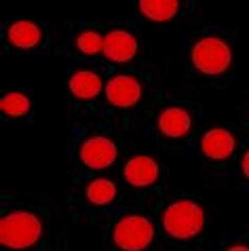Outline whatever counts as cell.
Masks as SVG:
<instances>
[{"mask_svg":"<svg viewBox=\"0 0 249 251\" xmlns=\"http://www.w3.org/2000/svg\"><path fill=\"white\" fill-rule=\"evenodd\" d=\"M45 232V220L30 209H13L0 220V245L6 251H27L36 247Z\"/></svg>","mask_w":249,"mask_h":251,"instance_id":"6da1fadb","label":"cell"},{"mask_svg":"<svg viewBox=\"0 0 249 251\" xmlns=\"http://www.w3.org/2000/svg\"><path fill=\"white\" fill-rule=\"evenodd\" d=\"M207 215L200 203L192 199H177L163 211V230L174 241H192L205 230Z\"/></svg>","mask_w":249,"mask_h":251,"instance_id":"7a4b0ae2","label":"cell"},{"mask_svg":"<svg viewBox=\"0 0 249 251\" xmlns=\"http://www.w3.org/2000/svg\"><path fill=\"white\" fill-rule=\"evenodd\" d=\"M110 239L119 251H148L156 241V226L144 213H124L114 222Z\"/></svg>","mask_w":249,"mask_h":251,"instance_id":"3957f363","label":"cell"},{"mask_svg":"<svg viewBox=\"0 0 249 251\" xmlns=\"http://www.w3.org/2000/svg\"><path fill=\"white\" fill-rule=\"evenodd\" d=\"M190 61L203 76H220L232 66V47L222 36L207 34L192 45Z\"/></svg>","mask_w":249,"mask_h":251,"instance_id":"277c9868","label":"cell"},{"mask_svg":"<svg viewBox=\"0 0 249 251\" xmlns=\"http://www.w3.org/2000/svg\"><path fill=\"white\" fill-rule=\"evenodd\" d=\"M116 158H119V146L108 135H89L78 146V160L87 169L103 171L112 167Z\"/></svg>","mask_w":249,"mask_h":251,"instance_id":"5b68a950","label":"cell"},{"mask_svg":"<svg viewBox=\"0 0 249 251\" xmlns=\"http://www.w3.org/2000/svg\"><path fill=\"white\" fill-rule=\"evenodd\" d=\"M103 93H106V100L110 106H114L119 110H129L140 103L144 95V87L140 78H135L131 74H114L106 82Z\"/></svg>","mask_w":249,"mask_h":251,"instance_id":"8992f818","label":"cell"},{"mask_svg":"<svg viewBox=\"0 0 249 251\" xmlns=\"http://www.w3.org/2000/svg\"><path fill=\"white\" fill-rule=\"evenodd\" d=\"M137 51H140V43L135 34H131L129 30L116 27L103 34V55L112 64H129L135 59Z\"/></svg>","mask_w":249,"mask_h":251,"instance_id":"52a82bcc","label":"cell"},{"mask_svg":"<svg viewBox=\"0 0 249 251\" xmlns=\"http://www.w3.org/2000/svg\"><path fill=\"white\" fill-rule=\"evenodd\" d=\"M161 177V167L156 158L148 154H135L131 156L123 167V179L131 188H150Z\"/></svg>","mask_w":249,"mask_h":251,"instance_id":"ba28073f","label":"cell"},{"mask_svg":"<svg viewBox=\"0 0 249 251\" xmlns=\"http://www.w3.org/2000/svg\"><path fill=\"white\" fill-rule=\"evenodd\" d=\"M200 152L209 160H228L237 152V135L228 127L207 129L200 137Z\"/></svg>","mask_w":249,"mask_h":251,"instance_id":"9c48e42d","label":"cell"},{"mask_svg":"<svg viewBox=\"0 0 249 251\" xmlns=\"http://www.w3.org/2000/svg\"><path fill=\"white\" fill-rule=\"evenodd\" d=\"M45 32L32 19H15L6 25V43L17 51H34L43 45Z\"/></svg>","mask_w":249,"mask_h":251,"instance_id":"30bf717a","label":"cell"},{"mask_svg":"<svg viewBox=\"0 0 249 251\" xmlns=\"http://www.w3.org/2000/svg\"><path fill=\"white\" fill-rule=\"evenodd\" d=\"M156 129L167 139H182L192 129V114L182 106H167L156 118Z\"/></svg>","mask_w":249,"mask_h":251,"instance_id":"8fae6325","label":"cell"},{"mask_svg":"<svg viewBox=\"0 0 249 251\" xmlns=\"http://www.w3.org/2000/svg\"><path fill=\"white\" fill-rule=\"evenodd\" d=\"M68 89H70V93H72L74 100L91 101L100 93H103L106 85H103L101 76L95 72V70H91V68H78V70H74L72 76H70V80H68Z\"/></svg>","mask_w":249,"mask_h":251,"instance_id":"7c38bea8","label":"cell"},{"mask_svg":"<svg viewBox=\"0 0 249 251\" xmlns=\"http://www.w3.org/2000/svg\"><path fill=\"white\" fill-rule=\"evenodd\" d=\"M182 6V0H137L140 15L150 22H171Z\"/></svg>","mask_w":249,"mask_h":251,"instance_id":"4fadbf2b","label":"cell"},{"mask_svg":"<svg viewBox=\"0 0 249 251\" xmlns=\"http://www.w3.org/2000/svg\"><path fill=\"white\" fill-rule=\"evenodd\" d=\"M119 186L108 177H95L85 186V199L93 207H108L116 201Z\"/></svg>","mask_w":249,"mask_h":251,"instance_id":"5bb4252c","label":"cell"},{"mask_svg":"<svg viewBox=\"0 0 249 251\" xmlns=\"http://www.w3.org/2000/svg\"><path fill=\"white\" fill-rule=\"evenodd\" d=\"M0 112L6 118H13V121L25 118L32 112V100L22 91H11L0 100Z\"/></svg>","mask_w":249,"mask_h":251,"instance_id":"9a60e30c","label":"cell"},{"mask_svg":"<svg viewBox=\"0 0 249 251\" xmlns=\"http://www.w3.org/2000/svg\"><path fill=\"white\" fill-rule=\"evenodd\" d=\"M74 49L87 57H95L103 53V34L93 27H85L74 36Z\"/></svg>","mask_w":249,"mask_h":251,"instance_id":"2e32d148","label":"cell"},{"mask_svg":"<svg viewBox=\"0 0 249 251\" xmlns=\"http://www.w3.org/2000/svg\"><path fill=\"white\" fill-rule=\"evenodd\" d=\"M241 171H243V176L249 179V148L243 152V156H241Z\"/></svg>","mask_w":249,"mask_h":251,"instance_id":"e0dca14e","label":"cell"},{"mask_svg":"<svg viewBox=\"0 0 249 251\" xmlns=\"http://www.w3.org/2000/svg\"><path fill=\"white\" fill-rule=\"evenodd\" d=\"M226 251H249V245L247 243H234V245H230Z\"/></svg>","mask_w":249,"mask_h":251,"instance_id":"ac0fdd59","label":"cell"}]
</instances>
